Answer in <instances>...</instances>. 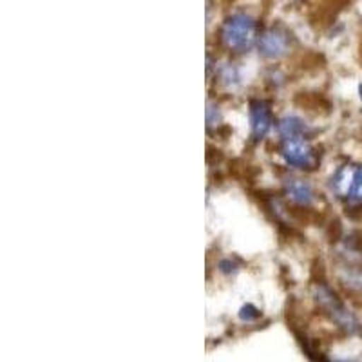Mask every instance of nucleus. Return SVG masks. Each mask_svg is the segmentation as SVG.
<instances>
[{"mask_svg":"<svg viewBox=\"0 0 362 362\" xmlns=\"http://www.w3.org/2000/svg\"><path fill=\"white\" fill-rule=\"evenodd\" d=\"M219 38L234 53H245L254 45L257 38V24L254 17L247 13H234L230 17H226L219 29Z\"/></svg>","mask_w":362,"mask_h":362,"instance_id":"1","label":"nucleus"},{"mask_svg":"<svg viewBox=\"0 0 362 362\" xmlns=\"http://www.w3.org/2000/svg\"><path fill=\"white\" fill-rule=\"evenodd\" d=\"M339 362H351V361H339Z\"/></svg>","mask_w":362,"mask_h":362,"instance_id":"12","label":"nucleus"},{"mask_svg":"<svg viewBox=\"0 0 362 362\" xmlns=\"http://www.w3.org/2000/svg\"><path fill=\"white\" fill-rule=\"evenodd\" d=\"M221 80L225 83H228V86H232V83H235L239 80V74L235 73V69L232 66H225L221 69Z\"/></svg>","mask_w":362,"mask_h":362,"instance_id":"11","label":"nucleus"},{"mask_svg":"<svg viewBox=\"0 0 362 362\" xmlns=\"http://www.w3.org/2000/svg\"><path fill=\"white\" fill-rule=\"evenodd\" d=\"M259 315H261L259 310L254 308V306H252V305L243 306V308H241V312H239V317H241V321H247V322L255 321V319H257V317H259Z\"/></svg>","mask_w":362,"mask_h":362,"instance_id":"10","label":"nucleus"},{"mask_svg":"<svg viewBox=\"0 0 362 362\" xmlns=\"http://www.w3.org/2000/svg\"><path fill=\"white\" fill-rule=\"evenodd\" d=\"M332 189L350 203H362V165H344L332 177Z\"/></svg>","mask_w":362,"mask_h":362,"instance_id":"3","label":"nucleus"},{"mask_svg":"<svg viewBox=\"0 0 362 362\" xmlns=\"http://www.w3.org/2000/svg\"><path fill=\"white\" fill-rule=\"evenodd\" d=\"M277 132L284 140H292V138H303L306 132V124L297 116H284L277 124Z\"/></svg>","mask_w":362,"mask_h":362,"instance_id":"8","label":"nucleus"},{"mask_svg":"<svg viewBox=\"0 0 362 362\" xmlns=\"http://www.w3.org/2000/svg\"><path fill=\"white\" fill-rule=\"evenodd\" d=\"M257 47L264 58H281L290 51V35L281 28H268L257 37Z\"/></svg>","mask_w":362,"mask_h":362,"instance_id":"5","label":"nucleus"},{"mask_svg":"<svg viewBox=\"0 0 362 362\" xmlns=\"http://www.w3.org/2000/svg\"><path fill=\"white\" fill-rule=\"evenodd\" d=\"M284 192L297 205H310L313 202V190L303 180H288L284 183Z\"/></svg>","mask_w":362,"mask_h":362,"instance_id":"7","label":"nucleus"},{"mask_svg":"<svg viewBox=\"0 0 362 362\" xmlns=\"http://www.w3.org/2000/svg\"><path fill=\"white\" fill-rule=\"evenodd\" d=\"M281 158L284 163L297 169H310L315 161L313 156V148L310 147L305 138H292V140H284L281 147Z\"/></svg>","mask_w":362,"mask_h":362,"instance_id":"4","label":"nucleus"},{"mask_svg":"<svg viewBox=\"0 0 362 362\" xmlns=\"http://www.w3.org/2000/svg\"><path fill=\"white\" fill-rule=\"evenodd\" d=\"M313 296H315L317 305L325 310L326 315H328L335 325L341 326L342 329H346L348 334H357L358 329H361L358 321L354 317V313L346 308L344 303L337 297V293H335L332 288H328L326 284H319V286H315Z\"/></svg>","mask_w":362,"mask_h":362,"instance_id":"2","label":"nucleus"},{"mask_svg":"<svg viewBox=\"0 0 362 362\" xmlns=\"http://www.w3.org/2000/svg\"><path fill=\"white\" fill-rule=\"evenodd\" d=\"M250 122H252V136L255 140H261L270 132L274 119H272V111L264 102H255L250 103Z\"/></svg>","mask_w":362,"mask_h":362,"instance_id":"6","label":"nucleus"},{"mask_svg":"<svg viewBox=\"0 0 362 362\" xmlns=\"http://www.w3.org/2000/svg\"><path fill=\"white\" fill-rule=\"evenodd\" d=\"M342 284H346L348 288L362 292V272L361 270H348L342 276Z\"/></svg>","mask_w":362,"mask_h":362,"instance_id":"9","label":"nucleus"}]
</instances>
